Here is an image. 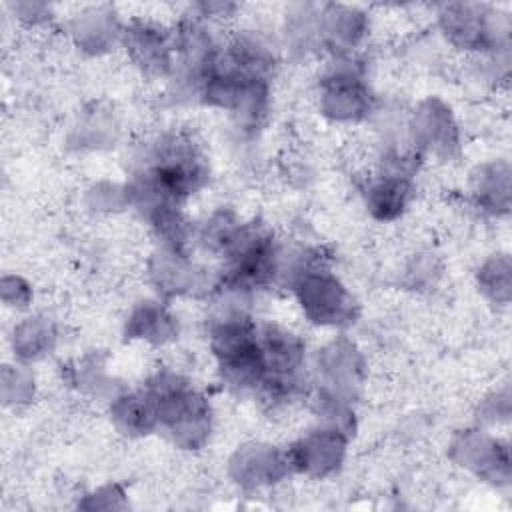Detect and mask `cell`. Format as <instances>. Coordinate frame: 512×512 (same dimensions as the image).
<instances>
[{
  "mask_svg": "<svg viewBox=\"0 0 512 512\" xmlns=\"http://www.w3.org/2000/svg\"><path fill=\"white\" fill-rule=\"evenodd\" d=\"M162 32L164 30L146 22H134L124 32L126 50L136 66H140L146 74L164 76L172 70V52H176V42Z\"/></svg>",
  "mask_w": 512,
  "mask_h": 512,
  "instance_id": "obj_8",
  "label": "cell"
},
{
  "mask_svg": "<svg viewBox=\"0 0 512 512\" xmlns=\"http://www.w3.org/2000/svg\"><path fill=\"white\" fill-rule=\"evenodd\" d=\"M54 340V330L48 322H40L36 318H28L20 328L16 336L18 356L22 358H40L50 350Z\"/></svg>",
  "mask_w": 512,
  "mask_h": 512,
  "instance_id": "obj_14",
  "label": "cell"
},
{
  "mask_svg": "<svg viewBox=\"0 0 512 512\" xmlns=\"http://www.w3.org/2000/svg\"><path fill=\"white\" fill-rule=\"evenodd\" d=\"M110 414L116 428L126 436H146L158 428L156 408L144 390L118 396Z\"/></svg>",
  "mask_w": 512,
  "mask_h": 512,
  "instance_id": "obj_11",
  "label": "cell"
},
{
  "mask_svg": "<svg viewBox=\"0 0 512 512\" xmlns=\"http://www.w3.org/2000/svg\"><path fill=\"white\" fill-rule=\"evenodd\" d=\"M292 472L286 452L270 446H246L230 462V474L242 488H262Z\"/></svg>",
  "mask_w": 512,
  "mask_h": 512,
  "instance_id": "obj_7",
  "label": "cell"
},
{
  "mask_svg": "<svg viewBox=\"0 0 512 512\" xmlns=\"http://www.w3.org/2000/svg\"><path fill=\"white\" fill-rule=\"evenodd\" d=\"M346 454V434L336 428H320L294 442L288 450L290 468L308 476H328L336 472Z\"/></svg>",
  "mask_w": 512,
  "mask_h": 512,
  "instance_id": "obj_5",
  "label": "cell"
},
{
  "mask_svg": "<svg viewBox=\"0 0 512 512\" xmlns=\"http://www.w3.org/2000/svg\"><path fill=\"white\" fill-rule=\"evenodd\" d=\"M144 392L156 408L158 428H164L178 446L194 450L206 442L210 404L188 380L174 372H158L148 380Z\"/></svg>",
  "mask_w": 512,
  "mask_h": 512,
  "instance_id": "obj_2",
  "label": "cell"
},
{
  "mask_svg": "<svg viewBox=\"0 0 512 512\" xmlns=\"http://www.w3.org/2000/svg\"><path fill=\"white\" fill-rule=\"evenodd\" d=\"M264 382L260 394L272 402L294 398L304 384V342L276 324L260 326Z\"/></svg>",
  "mask_w": 512,
  "mask_h": 512,
  "instance_id": "obj_4",
  "label": "cell"
},
{
  "mask_svg": "<svg viewBox=\"0 0 512 512\" xmlns=\"http://www.w3.org/2000/svg\"><path fill=\"white\" fill-rule=\"evenodd\" d=\"M322 110L334 120L352 122L366 116L372 96L360 72L352 66H338L322 80Z\"/></svg>",
  "mask_w": 512,
  "mask_h": 512,
  "instance_id": "obj_6",
  "label": "cell"
},
{
  "mask_svg": "<svg viewBox=\"0 0 512 512\" xmlns=\"http://www.w3.org/2000/svg\"><path fill=\"white\" fill-rule=\"evenodd\" d=\"M292 290L306 318L318 326H346L356 316L354 296L318 258H306L294 270Z\"/></svg>",
  "mask_w": 512,
  "mask_h": 512,
  "instance_id": "obj_3",
  "label": "cell"
},
{
  "mask_svg": "<svg viewBox=\"0 0 512 512\" xmlns=\"http://www.w3.org/2000/svg\"><path fill=\"white\" fill-rule=\"evenodd\" d=\"M174 332H176L174 318L158 302H142L140 306H136L126 326L128 338H142L154 344L168 342L174 336Z\"/></svg>",
  "mask_w": 512,
  "mask_h": 512,
  "instance_id": "obj_13",
  "label": "cell"
},
{
  "mask_svg": "<svg viewBox=\"0 0 512 512\" xmlns=\"http://www.w3.org/2000/svg\"><path fill=\"white\" fill-rule=\"evenodd\" d=\"M480 286L482 290L498 300L508 302L510 294V262L508 256H496L490 262H486L480 270Z\"/></svg>",
  "mask_w": 512,
  "mask_h": 512,
  "instance_id": "obj_15",
  "label": "cell"
},
{
  "mask_svg": "<svg viewBox=\"0 0 512 512\" xmlns=\"http://www.w3.org/2000/svg\"><path fill=\"white\" fill-rule=\"evenodd\" d=\"M474 196L478 206L492 214L508 210L510 204V170L508 164H484L474 176Z\"/></svg>",
  "mask_w": 512,
  "mask_h": 512,
  "instance_id": "obj_12",
  "label": "cell"
},
{
  "mask_svg": "<svg viewBox=\"0 0 512 512\" xmlns=\"http://www.w3.org/2000/svg\"><path fill=\"white\" fill-rule=\"evenodd\" d=\"M490 16L482 14L480 6H448L442 16L446 36L466 50H490L500 38L492 34Z\"/></svg>",
  "mask_w": 512,
  "mask_h": 512,
  "instance_id": "obj_9",
  "label": "cell"
},
{
  "mask_svg": "<svg viewBox=\"0 0 512 512\" xmlns=\"http://www.w3.org/2000/svg\"><path fill=\"white\" fill-rule=\"evenodd\" d=\"M210 350L222 380L240 392H260L264 360L260 326L242 310H228L210 326Z\"/></svg>",
  "mask_w": 512,
  "mask_h": 512,
  "instance_id": "obj_1",
  "label": "cell"
},
{
  "mask_svg": "<svg viewBox=\"0 0 512 512\" xmlns=\"http://www.w3.org/2000/svg\"><path fill=\"white\" fill-rule=\"evenodd\" d=\"M410 200V178L382 170L366 186V204L378 220L398 218Z\"/></svg>",
  "mask_w": 512,
  "mask_h": 512,
  "instance_id": "obj_10",
  "label": "cell"
}]
</instances>
